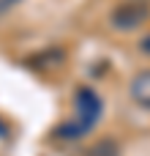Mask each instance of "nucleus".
<instances>
[{
    "mask_svg": "<svg viewBox=\"0 0 150 156\" xmlns=\"http://www.w3.org/2000/svg\"><path fill=\"white\" fill-rule=\"evenodd\" d=\"M139 49H142L145 55H150V36H145V38L139 41Z\"/></svg>",
    "mask_w": 150,
    "mask_h": 156,
    "instance_id": "obj_7",
    "label": "nucleus"
},
{
    "mask_svg": "<svg viewBox=\"0 0 150 156\" xmlns=\"http://www.w3.org/2000/svg\"><path fill=\"white\" fill-rule=\"evenodd\" d=\"M148 19H150V3L148 0H123L109 14V25L118 33L139 30L142 25H148Z\"/></svg>",
    "mask_w": 150,
    "mask_h": 156,
    "instance_id": "obj_2",
    "label": "nucleus"
},
{
    "mask_svg": "<svg viewBox=\"0 0 150 156\" xmlns=\"http://www.w3.org/2000/svg\"><path fill=\"white\" fill-rule=\"evenodd\" d=\"M63 60H66V52H63L60 47H49V49L41 52L38 58H30V63H36L38 69H57Z\"/></svg>",
    "mask_w": 150,
    "mask_h": 156,
    "instance_id": "obj_5",
    "label": "nucleus"
},
{
    "mask_svg": "<svg viewBox=\"0 0 150 156\" xmlns=\"http://www.w3.org/2000/svg\"><path fill=\"white\" fill-rule=\"evenodd\" d=\"M74 104H77V118H74L71 123H66V126L57 129V134L66 137V140H79L82 134L93 132V126H96V123L101 121V115H104V101L98 99V93H96L93 88H79Z\"/></svg>",
    "mask_w": 150,
    "mask_h": 156,
    "instance_id": "obj_1",
    "label": "nucleus"
},
{
    "mask_svg": "<svg viewBox=\"0 0 150 156\" xmlns=\"http://www.w3.org/2000/svg\"><path fill=\"white\" fill-rule=\"evenodd\" d=\"M79 156H120V145L112 137H101V140L90 143Z\"/></svg>",
    "mask_w": 150,
    "mask_h": 156,
    "instance_id": "obj_4",
    "label": "nucleus"
},
{
    "mask_svg": "<svg viewBox=\"0 0 150 156\" xmlns=\"http://www.w3.org/2000/svg\"><path fill=\"white\" fill-rule=\"evenodd\" d=\"M128 93H131V99H134L137 107H142V110H148V112H150V69L139 71V74L131 80Z\"/></svg>",
    "mask_w": 150,
    "mask_h": 156,
    "instance_id": "obj_3",
    "label": "nucleus"
},
{
    "mask_svg": "<svg viewBox=\"0 0 150 156\" xmlns=\"http://www.w3.org/2000/svg\"><path fill=\"white\" fill-rule=\"evenodd\" d=\"M16 3H19V0H0V14H3V11H8V8H14Z\"/></svg>",
    "mask_w": 150,
    "mask_h": 156,
    "instance_id": "obj_6",
    "label": "nucleus"
}]
</instances>
